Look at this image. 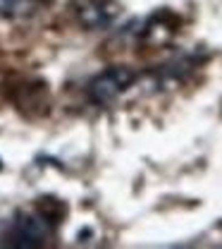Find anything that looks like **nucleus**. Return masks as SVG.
Returning <instances> with one entry per match:
<instances>
[{"label": "nucleus", "instance_id": "obj_1", "mask_svg": "<svg viewBox=\"0 0 222 249\" xmlns=\"http://www.w3.org/2000/svg\"><path fill=\"white\" fill-rule=\"evenodd\" d=\"M53 230H55L53 216H48L43 211H22L15 216V220H10V225L2 235V245L22 249L43 247L53 237Z\"/></svg>", "mask_w": 222, "mask_h": 249}, {"label": "nucleus", "instance_id": "obj_2", "mask_svg": "<svg viewBox=\"0 0 222 249\" xmlns=\"http://www.w3.org/2000/svg\"><path fill=\"white\" fill-rule=\"evenodd\" d=\"M136 82V72L127 65H112L98 72L89 82V98L95 106H112L122 93H127Z\"/></svg>", "mask_w": 222, "mask_h": 249}, {"label": "nucleus", "instance_id": "obj_3", "mask_svg": "<svg viewBox=\"0 0 222 249\" xmlns=\"http://www.w3.org/2000/svg\"><path fill=\"white\" fill-rule=\"evenodd\" d=\"M74 15L84 29H108L122 15L117 0H74Z\"/></svg>", "mask_w": 222, "mask_h": 249}, {"label": "nucleus", "instance_id": "obj_4", "mask_svg": "<svg viewBox=\"0 0 222 249\" xmlns=\"http://www.w3.org/2000/svg\"><path fill=\"white\" fill-rule=\"evenodd\" d=\"M41 10L38 0H0V17L5 19H27Z\"/></svg>", "mask_w": 222, "mask_h": 249}]
</instances>
